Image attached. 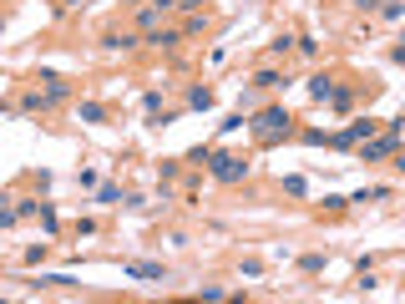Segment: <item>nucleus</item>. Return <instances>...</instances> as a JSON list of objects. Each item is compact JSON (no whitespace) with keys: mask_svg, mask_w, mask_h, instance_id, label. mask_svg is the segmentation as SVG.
<instances>
[{"mask_svg":"<svg viewBox=\"0 0 405 304\" xmlns=\"http://www.w3.org/2000/svg\"><path fill=\"white\" fill-rule=\"evenodd\" d=\"M31 213H41V203L36 198H16V218H31Z\"/></svg>","mask_w":405,"mask_h":304,"instance_id":"ddd939ff","label":"nucleus"},{"mask_svg":"<svg viewBox=\"0 0 405 304\" xmlns=\"http://www.w3.org/2000/svg\"><path fill=\"white\" fill-rule=\"evenodd\" d=\"M375 127H380V122H370V117H360V122H349L345 132H334V148H355V142H365V137H375Z\"/></svg>","mask_w":405,"mask_h":304,"instance_id":"20e7f679","label":"nucleus"},{"mask_svg":"<svg viewBox=\"0 0 405 304\" xmlns=\"http://www.w3.org/2000/svg\"><path fill=\"white\" fill-rule=\"evenodd\" d=\"M127 274H132V279H167L162 264H127Z\"/></svg>","mask_w":405,"mask_h":304,"instance_id":"1a4fd4ad","label":"nucleus"},{"mask_svg":"<svg viewBox=\"0 0 405 304\" xmlns=\"http://www.w3.org/2000/svg\"><path fill=\"white\" fill-rule=\"evenodd\" d=\"M284 82H289V76H284L279 66H258V71H254V86H258V91H279Z\"/></svg>","mask_w":405,"mask_h":304,"instance_id":"423d86ee","label":"nucleus"},{"mask_svg":"<svg viewBox=\"0 0 405 304\" xmlns=\"http://www.w3.org/2000/svg\"><path fill=\"white\" fill-rule=\"evenodd\" d=\"M400 148V132H380V137H365V163H375V157H390V152H395Z\"/></svg>","mask_w":405,"mask_h":304,"instance_id":"39448f33","label":"nucleus"},{"mask_svg":"<svg viewBox=\"0 0 405 304\" xmlns=\"http://www.w3.org/2000/svg\"><path fill=\"white\" fill-rule=\"evenodd\" d=\"M269 51H273V56H289V51H294V36H273Z\"/></svg>","mask_w":405,"mask_h":304,"instance_id":"f8f14e48","label":"nucleus"},{"mask_svg":"<svg viewBox=\"0 0 405 304\" xmlns=\"http://www.w3.org/2000/svg\"><path fill=\"white\" fill-rule=\"evenodd\" d=\"M188 107L208 112V107H213V91H208V86H193V91H188Z\"/></svg>","mask_w":405,"mask_h":304,"instance_id":"9d476101","label":"nucleus"},{"mask_svg":"<svg viewBox=\"0 0 405 304\" xmlns=\"http://www.w3.org/2000/svg\"><path fill=\"white\" fill-rule=\"evenodd\" d=\"M299 269H304V274H319V269H324V254H304V259H299Z\"/></svg>","mask_w":405,"mask_h":304,"instance_id":"4468645a","label":"nucleus"},{"mask_svg":"<svg viewBox=\"0 0 405 304\" xmlns=\"http://www.w3.org/2000/svg\"><path fill=\"white\" fill-rule=\"evenodd\" d=\"M248 127H254L258 142H279V137H289V132H294V117L284 112V107H264V112L248 117Z\"/></svg>","mask_w":405,"mask_h":304,"instance_id":"f03ea898","label":"nucleus"},{"mask_svg":"<svg viewBox=\"0 0 405 304\" xmlns=\"http://www.w3.org/2000/svg\"><path fill=\"white\" fill-rule=\"evenodd\" d=\"M10 198H0V229H10V223H16V208H5Z\"/></svg>","mask_w":405,"mask_h":304,"instance_id":"2eb2a0df","label":"nucleus"},{"mask_svg":"<svg viewBox=\"0 0 405 304\" xmlns=\"http://www.w3.org/2000/svg\"><path fill=\"white\" fill-rule=\"evenodd\" d=\"M177 5H182V10H203L208 0H177Z\"/></svg>","mask_w":405,"mask_h":304,"instance_id":"dca6fc26","label":"nucleus"},{"mask_svg":"<svg viewBox=\"0 0 405 304\" xmlns=\"http://www.w3.org/2000/svg\"><path fill=\"white\" fill-rule=\"evenodd\" d=\"M76 117H82V122H91V127H101V122H107V107H101V102H82V107H76Z\"/></svg>","mask_w":405,"mask_h":304,"instance_id":"6e6552de","label":"nucleus"},{"mask_svg":"<svg viewBox=\"0 0 405 304\" xmlns=\"http://www.w3.org/2000/svg\"><path fill=\"white\" fill-rule=\"evenodd\" d=\"M61 5H82V0H61Z\"/></svg>","mask_w":405,"mask_h":304,"instance_id":"f3484780","label":"nucleus"},{"mask_svg":"<svg viewBox=\"0 0 405 304\" xmlns=\"http://www.w3.org/2000/svg\"><path fill=\"white\" fill-rule=\"evenodd\" d=\"M46 86H36V91H25L21 97V112H51V107H61V102L71 97V82H61V76H41Z\"/></svg>","mask_w":405,"mask_h":304,"instance_id":"f257e3e1","label":"nucleus"},{"mask_svg":"<svg viewBox=\"0 0 405 304\" xmlns=\"http://www.w3.org/2000/svg\"><path fill=\"white\" fill-rule=\"evenodd\" d=\"M0 31H5V16H0Z\"/></svg>","mask_w":405,"mask_h":304,"instance_id":"6ab92c4d","label":"nucleus"},{"mask_svg":"<svg viewBox=\"0 0 405 304\" xmlns=\"http://www.w3.org/2000/svg\"><path fill=\"white\" fill-rule=\"evenodd\" d=\"M330 91H334L330 76H315V82H309V97H315V102H330Z\"/></svg>","mask_w":405,"mask_h":304,"instance_id":"9b49d317","label":"nucleus"},{"mask_svg":"<svg viewBox=\"0 0 405 304\" xmlns=\"http://www.w3.org/2000/svg\"><path fill=\"white\" fill-rule=\"evenodd\" d=\"M177 41H182V36H177V31H162V25H152V31L142 36V46H158V51H167V46H177Z\"/></svg>","mask_w":405,"mask_h":304,"instance_id":"0eeeda50","label":"nucleus"},{"mask_svg":"<svg viewBox=\"0 0 405 304\" xmlns=\"http://www.w3.org/2000/svg\"><path fill=\"white\" fill-rule=\"evenodd\" d=\"M122 5H142V0H122Z\"/></svg>","mask_w":405,"mask_h":304,"instance_id":"a211bd4d","label":"nucleus"},{"mask_svg":"<svg viewBox=\"0 0 405 304\" xmlns=\"http://www.w3.org/2000/svg\"><path fill=\"white\" fill-rule=\"evenodd\" d=\"M203 163H208V173H213L218 183H243L248 173H254V163L238 157V152H208Z\"/></svg>","mask_w":405,"mask_h":304,"instance_id":"7ed1b4c3","label":"nucleus"}]
</instances>
